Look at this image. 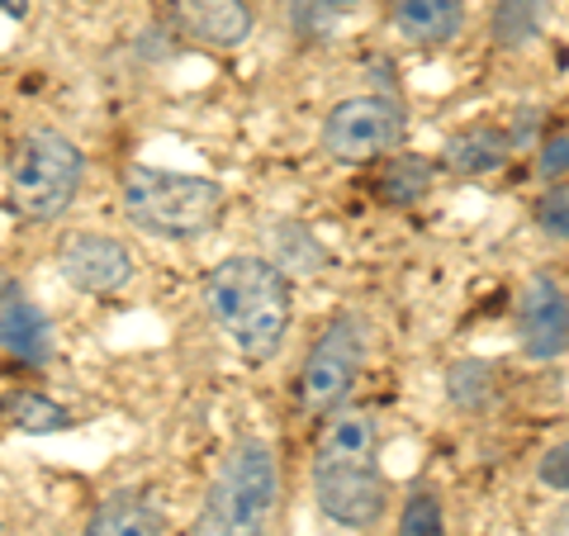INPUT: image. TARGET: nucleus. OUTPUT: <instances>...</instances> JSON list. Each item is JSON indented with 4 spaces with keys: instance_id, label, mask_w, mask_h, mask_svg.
I'll list each match as a JSON object with an SVG mask.
<instances>
[{
    "instance_id": "f257e3e1",
    "label": "nucleus",
    "mask_w": 569,
    "mask_h": 536,
    "mask_svg": "<svg viewBox=\"0 0 569 536\" xmlns=\"http://www.w3.org/2000/svg\"><path fill=\"white\" fill-rule=\"evenodd\" d=\"M204 309L209 318L228 332L242 361H271L290 337L295 318V295L290 276H280L266 257H223L204 280Z\"/></svg>"
},
{
    "instance_id": "f03ea898",
    "label": "nucleus",
    "mask_w": 569,
    "mask_h": 536,
    "mask_svg": "<svg viewBox=\"0 0 569 536\" xmlns=\"http://www.w3.org/2000/svg\"><path fill=\"white\" fill-rule=\"evenodd\" d=\"M380 427L370 414H332L313 446V504L337 527L366 532L389 508L380 475Z\"/></svg>"
},
{
    "instance_id": "7ed1b4c3",
    "label": "nucleus",
    "mask_w": 569,
    "mask_h": 536,
    "mask_svg": "<svg viewBox=\"0 0 569 536\" xmlns=\"http://www.w3.org/2000/svg\"><path fill=\"white\" fill-rule=\"evenodd\" d=\"M276 498H280L276 451L266 441H242L223 460V470L213 475L190 536H271Z\"/></svg>"
},
{
    "instance_id": "20e7f679",
    "label": "nucleus",
    "mask_w": 569,
    "mask_h": 536,
    "mask_svg": "<svg viewBox=\"0 0 569 536\" xmlns=\"http://www.w3.org/2000/svg\"><path fill=\"white\" fill-rule=\"evenodd\" d=\"M123 214L152 238H200L223 219V186L209 176L129 167L123 171Z\"/></svg>"
},
{
    "instance_id": "39448f33",
    "label": "nucleus",
    "mask_w": 569,
    "mask_h": 536,
    "mask_svg": "<svg viewBox=\"0 0 569 536\" xmlns=\"http://www.w3.org/2000/svg\"><path fill=\"white\" fill-rule=\"evenodd\" d=\"M86 176V157L71 138L52 133V129H33L20 138L10 162V200L24 219H58L67 205L77 200Z\"/></svg>"
},
{
    "instance_id": "423d86ee",
    "label": "nucleus",
    "mask_w": 569,
    "mask_h": 536,
    "mask_svg": "<svg viewBox=\"0 0 569 536\" xmlns=\"http://www.w3.org/2000/svg\"><path fill=\"white\" fill-rule=\"evenodd\" d=\"M366 324L356 314H337L332 324L313 337V347L305 356V370H299V399H305L309 414H337L347 404L356 375L366 366Z\"/></svg>"
},
{
    "instance_id": "0eeeda50",
    "label": "nucleus",
    "mask_w": 569,
    "mask_h": 536,
    "mask_svg": "<svg viewBox=\"0 0 569 536\" xmlns=\"http://www.w3.org/2000/svg\"><path fill=\"white\" fill-rule=\"evenodd\" d=\"M399 133H403V110L385 96H351L342 105H332L323 119V148L347 167L385 157L399 142Z\"/></svg>"
},
{
    "instance_id": "6e6552de",
    "label": "nucleus",
    "mask_w": 569,
    "mask_h": 536,
    "mask_svg": "<svg viewBox=\"0 0 569 536\" xmlns=\"http://www.w3.org/2000/svg\"><path fill=\"white\" fill-rule=\"evenodd\" d=\"M58 271L71 290H81V295H114L133 280V252L119 238L77 234V238L62 242Z\"/></svg>"
},
{
    "instance_id": "1a4fd4ad",
    "label": "nucleus",
    "mask_w": 569,
    "mask_h": 536,
    "mask_svg": "<svg viewBox=\"0 0 569 536\" xmlns=\"http://www.w3.org/2000/svg\"><path fill=\"white\" fill-rule=\"evenodd\" d=\"M518 343L531 361H556L569 343V314H565V290L560 280L537 271L527 280L522 304H518Z\"/></svg>"
},
{
    "instance_id": "9d476101",
    "label": "nucleus",
    "mask_w": 569,
    "mask_h": 536,
    "mask_svg": "<svg viewBox=\"0 0 569 536\" xmlns=\"http://www.w3.org/2000/svg\"><path fill=\"white\" fill-rule=\"evenodd\" d=\"M0 347L20 366H48L52 351H58L43 309H33V299L10 276H0Z\"/></svg>"
},
{
    "instance_id": "9b49d317",
    "label": "nucleus",
    "mask_w": 569,
    "mask_h": 536,
    "mask_svg": "<svg viewBox=\"0 0 569 536\" xmlns=\"http://www.w3.org/2000/svg\"><path fill=\"white\" fill-rule=\"evenodd\" d=\"M176 20L190 39H200L209 48H238L247 43L257 14L247 0H176Z\"/></svg>"
},
{
    "instance_id": "f8f14e48",
    "label": "nucleus",
    "mask_w": 569,
    "mask_h": 536,
    "mask_svg": "<svg viewBox=\"0 0 569 536\" xmlns=\"http://www.w3.org/2000/svg\"><path fill=\"white\" fill-rule=\"evenodd\" d=\"M395 29L403 33L408 43L418 48H437V43H451L460 24H466V6L460 0H395Z\"/></svg>"
},
{
    "instance_id": "ddd939ff",
    "label": "nucleus",
    "mask_w": 569,
    "mask_h": 536,
    "mask_svg": "<svg viewBox=\"0 0 569 536\" xmlns=\"http://www.w3.org/2000/svg\"><path fill=\"white\" fill-rule=\"evenodd\" d=\"M86 536H162V513L138 494H114L91 513Z\"/></svg>"
},
{
    "instance_id": "4468645a",
    "label": "nucleus",
    "mask_w": 569,
    "mask_h": 536,
    "mask_svg": "<svg viewBox=\"0 0 569 536\" xmlns=\"http://www.w3.org/2000/svg\"><path fill=\"white\" fill-rule=\"evenodd\" d=\"M512 152V138L503 129H489V123H479V129H466L447 142V162L460 171V176H485V171H498L508 162Z\"/></svg>"
},
{
    "instance_id": "2eb2a0df",
    "label": "nucleus",
    "mask_w": 569,
    "mask_h": 536,
    "mask_svg": "<svg viewBox=\"0 0 569 536\" xmlns=\"http://www.w3.org/2000/svg\"><path fill=\"white\" fill-rule=\"evenodd\" d=\"M0 423L20 427V433H62V427H71V414L62 404H52L48 395L14 389V395L0 399Z\"/></svg>"
},
{
    "instance_id": "dca6fc26",
    "label": "nucleus",
    "mask_w": 569,
    "mask_h": 536,
    "mask_svg": "<svg viewBox=\"0 0 569 536\" xmlns=\"http://www.w3.org/2000/svg\"><path fill=\"white\" fill-rule=\"evenodd\" d=\"M427 181H432V167L408 152V157H395L389 171L380 176V195L389 205H408V200H418V195H427Z\"/></svg>"
},
{
    "instance_id": "f3484780",
    "label": "nucleus",
    "mask_w": 569,
    "mask_h": 536,
    "mask_svg": "<svg viewBox=\"0 0 569 536\" xmlns=\"http://www.w3.org/2000/svg\"><path fill=\"white\" fill-rule=\"evenodd\" d=\"M399 536H447V513H441V498L432 489L408 494L403 517H399Z\"/></svg>"
},
{
    "instance_id": "a211bd4d",
    "label": "nucleus",
    "mask_w": 569,
    "mask_h": 536,
    "mask_svg": "<svg viewBox=\"0 0 569 536\" xmlns=\"http://www.w3.org/2000/svg\"><path fill=\"white\" fill-rule=\"evenodd\" d=\"M537 14H541V0H503L498 6V43L503 48H518L537 33Z\"/></svg>"
},
{
    "instance_id": "6ab92c4d",
    "label": "nucleus",
    "mask_w": 569,
    "mask_h": 536,
    "mask_svg": "<svg viewBox=\"0 0 569 536\" xmlns=\"http://www.w3.org/2000/svg\"><path fill=\"white\" fill-rule=\"evenodd\" d=\"M276 271L280 276H290L295 271V257H309V266H313V271H318V266H323L328 257H323V247H318L309 234H305V228H295V224H284V228H276Z\"/></svg>"
},
{
    "instance_id": "aec40b11",
    "label": "nucleus",
    "mask_w": 569,
    "mask_h": 536,
    "mask_svg": "<svg viewBox=\"0 0 569 536\" xmlns=\"http://www.w3.org/2000/svg\"><path fill=\"white\" fill-rule=\"evenodd\" d=\"M485 380H489V366H485V361H460V366L451 370V399L466 404V408H470V404H485V399H489V385H485Z\"/></svg>"
},
{
    "instance_id": "412c9836",
    "label": "nucleus",
    "mask_w": 569,
    "mask_h": 536,
    "mask_svg": "<svg viewBox=\"0 0 569 536\" xmlns=\"http://www.w3.org/2000/svg\"><path fill=\"white\" fill-rule=\"evenodd\" d=\"M361 0H295V24L299 29H328L337 14L356 10Z\"/></svg>"
},
{
    "instance_id": "4be33fe9",
    "label": "nucleus",
    "mask_w": 569,
    "mask_h": 536,
    "mask_svg": "<svg viewBox=\"0 0 569 536\" xmlns=\"http://www.w3.org/2000/svg\"><path fill=\"white\" fill-rule=\"evenodd\" d=\"M537 219H541V228L556 242H565V234H569V200H565V186H556V190H546V200H541V209H537Z\"/></svg>"
},
{
    "instance_id": "5701e85b",
    "label": "nucleus",
    "mask_w": 569,
    "mask_h": 536,
    "mask_svg": "<svg viewBox=\"0 0 569 536\" xmlns=\"http://www.w3.org/2000/svg\"><path fill=\"white\" fill-rule=\"evenodd\" d=\"M565 148H569L565 129H556V138L541 148V176H546V181H556V186H560V176H565Z\"/></svg>"
},
{
    "instance_id": "b1692460",
    "label": "nucleus",
    "mask_w": 569,
    "mask_h": 536,
    "mask_svg": "<svg viewBox=\"0 0 569 536\" xmlns=\"http://www.w3.org/2000/svg\"><path fill=\"white\" fill-rule=\"evenodd\" d=\"M541 479H546V485H556V494H565V441L556 446V451H546V460H541Z\"/></svg>"
},
{
    "instance_id": "393cba45",
    "label": "nucleus",
    "mask_w": 569,
    "mask_h": 536,
    "mask_svg": "<svg viewBox=\"0 0 569 536\" xmlns=\"http://www.w3.org/2000/svg\"><path fill=\"white\" fill-rule=\"evenodd\" d=\"M0 10L14 14V20H24V14H29V0H0Z\"/></svg>"
},
{
    "instance_id": "a878e982",
    "label": "nucleus",
    "mask_w": 569,
    "mask_h": 536,
    "mask_svg": "<svg viewBox=\"0 0 569 536\" xmlns=\"http://www.w3.org/2000/svg\"><path fill=\"white\" fill-rule=\"evenodd\" d=\"M546 536H565V508L556 513V523H550V527H546Z\"/></svg>"
},
{
    "instance_id": "bb28decb",
    "label": "nucleus",
    "mask_w": 569,
    "mask_h": 536,
    "mask_svg": "<svg viewBox=\"0 0 569 536\" xmlns=\"http://www.w3.org/2000/svg\"><path fill=\"white\" fill-rule=\"evenodd\" d=\"M0 536H6V527H0Z\"/></svg>"
}]
</instances>
